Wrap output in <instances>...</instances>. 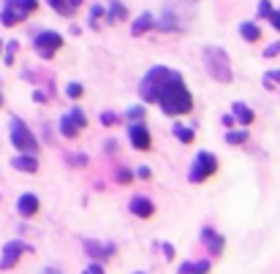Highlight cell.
Segmentation results:
<instances>
[{
	"mask_svg": "<svg viewBox=\"0 0 280 274\" xmlns=\"http://www.w3.org/2000/svg\"><path fill=\"white\" fill-rule=\"evenodd\" d=\"M155 103L163 109V114L169 117H180V114H188L193 109V95L185 87V81L180 73L169 71V76L161 81L158 92H155Z\"/></svg>",
	"mask_w": 280,
	"mask_h": 274,
	"instance_id": "cell-1",
	"label": "cell"
},
{
	"mask_svg": "<svg viewBox=\"0 0 280 274\" xmlns=\"http://www.w3.org/2000/svg\"><path fill=\"white\" fill-rule=\"evenodd\" d=\"M201 60H204V71H207L215 81L231 84L234 73H231V60H229V55H226V49H220V46H204Z\"/></svg>",
	"mask_w": 280,
	"mask_h": 274,
	"instance_id": "cell-2",
	"label": "cell"
},
{
	"mask_svg": "<svg viewBox=\"0 0 280 274\" xmlns=\"http://www.w3.org/2000/svg\"><path fill=\"white\" fill-rule=\"evenodd\" d=\"M8 128H11V144H14L19 152H25V155H36V152H38V138H36V133L27 128V122L22 120V117H11Z\"/></svg>",
	"mask_w": 280,
	"mask_h": 274,
	"instance_id": "cell-3",
	"label": "cell"
},
{
	"mask_svg": "<svg viewBox=\"0 0 280 274\" xmlns=\"http://www.w3.org/2000/svg\"><path fill=\"white\" fill-rule=\"evenodd\" d=\"M36 5H38V0H5L3 11H0V22L5 27L19 25V22H25L36 11Z\"/></svg>",
	"mask_w": 280,
	"mask_h": 274,
	"instance_id": "cell-4",
	"label": "cell"
},
{
	"mask_svg": "<svg viewBox=\"0 0 280 274\" xmlns=\"http://www.w3.org/2000/svg\"><path fill=\"white\" fill-rule=\"evenodd\" d=\"M212 174H218V157L212 152H199L193 160V166H190V171H188V179L193 185H201V182H207Z\"/></svg>",
	"mask_w": 280,
	"mask_h": 274,
	"instance_id": "cell-5",
	"label": "cell"
},
{
	"mask_svg": "<svg viewBox=\"0 0 280 274\" xmlns=\"http://www.w3.org/2000/svg\"><path fill=\"white\" fill-rule=\"evenodd\" d=\"M169 76V68L166 66H153L147 73H144V79L139 81V95L144 98V103H153L155 101V92H158L161 81Z\"/></svg>",
	"mask_w": 280,
	"mask_h": 274,
	"instance_id": "cell-6",
	"label": "cell"
},
{
	"mask_svg": "<svg viewBox=\"0 0 280 274\" xmlns=\"http://www.w3.org/2000/svg\"><path fill=\"white\" fill-rule=\"evenodd\" d=\"M85 128H87V117H85V112H82L79 106H74L68 114L60 117V133L66 138H77Z\"/></svg>",
	"mask_w": 280,
	"mask_h": 274,
	"instance_id": "cell-7",
	"label": "cell"
},
{
	"mask_svg": "<svg viewBox=\"0 0 280 274\" xmlns=\"http://www.w3.org/2000/svg\"><path fill=\"white\" fill-rule=\"evenodd\" d=\"M82 247H85V253L90 255V261H98V264H103V261H112L114 255H117V244H112V242L82 239Z\"/></svg>",
	"mask_w": 280,
	"mask_h": 274,
	"instance_id": "cell-8",
	"label": "cell"
},
{
	"mask_svg": "<svg viewBox=\"0 0 280 274\" xmlns=\"http://www.w3.org/2000/svg\"><path fill=\"white\" fill-rule=\"evenodd\" d=\"M30 250H33V247H30V244H25L22 239H11V242L3 247V255H0V269H3V272L14 269V266L19 264L22 255L30 253Z\"/></svg>",
	"mask_w": 280,
	"mask_h": 274,
	"instance_id": "cell-9",
	"label": "cell"
},
{
	"mask_svg": "<svg viewBox=\"0 0 280 274\" xmlns=\"http://www.w3.org/2000/svg\"><path fill=\"white\" fill-rule=\"evenodd\" d=\"M33 46H36V52L44 57V60H52V57L57 55V49L63 46V36L55 33V30H44V33L36 36V44Z\"/></svg>",
	"mask_w": 280,
	"mask_h": 274,
	"instance_id": "cell-10",
	"label": "cell"
},
{
	"mask_svg": "<svg viewBox=\"0 0 280 274\" xmlns=\"http://www.w3.org/2000/svg\"><path fill=\"white\" fill-rule=\"evenodd\" d=\"M201 244L209 250V258H220L223 255V250H226V239L218 234L215 228H201Z\"/></svg>",
	"mask_w": 280,
	"mask_h": 274,
	"instance_id": "cell-11",
	"label": "cell"
},
{
	"mask_svg": "<svg viewBox=\"0 0 280 274\" xmlns=\"http://www.w3.org/2000/svg\"><path fill=\"white\" fill-rule=\"evenodd\" d=\"M128 138H131V144L136 149H150V144H153V138H150V131L144 122H131V128H128Z\"/></svg>",
	"mask_w": 280,
	"mask_h": 274,
	"instance_id": "cell-12",
	"label": "cell"
},
{
	"mask_svg": "<svg viewBox=\"0 0 280 274\" xmlns=\"http://www.w3.org/2000/svg\"><path fill=\"white\" fill-rule=\"evenodd\" d=\"M128 209H131V214H136V217H144V220L155 214V204L150 201V198H144V196H133L131 204H128Z\"/></svg>",
	"mask_w": 280,
	"mask_h": 274,
	"instance_id": "cell-13",
	"label": "cell"
},
{
	"mask_svg": "<svg viewBox=\"0 0 280 274\" xmlns=\"http://www.w3.org/2000/svg\"><path fill=\"white\" fill-rule=\"evenodd\" d=\"M231 117H234L237 122H240L242 128H248L250 122L256 120V114H253V109L248 106V103H242V101H237V103H231Z\"/></svg>",
	"mask_w": 280,
	"mask_h": 274,
	"instance_id": "cell-14",
	"label": "cell"
},
{
	"mask_svg": "<svg viewBox=\"0 0 280 274\" xmlns=\"http://www.w3.org/2000/svg\"><path fill=\"white\" fill-rule=\"evenodd\" d=\"M16 209H19L22 217H36L38 212V198L33 193H22L19 196V204H16Z\"/></svg>",
	"mask_w": 280,
	"mask_h": 274,
	"instance_id": "cell-15",
	"label": "cell"
},
{
	"mask_svg": "<svg viewBox=\"0 0 280 274\" xmlns=\"http://www.w3.org/2000/svg\"><path fill=\"white\" fill-rule=\"evenodd\" d=\"M153 25H155V16L150 14V11H144V14H139L136 22L131 25V36H142V33L153 30Z\"/></svg>",
	"mask_w": 280,
	"mask_h": 274,
	"instance_id": "cell-16",
	"label": "cell"
},
{
	"mask_svg": "<svg viewBox=\"0 0 280 274\" xmlns=\"http://www.w3.org/2000/svg\"><path fill=\"white\" fill-rule=\"evenodd\" d=\"M52 11H57L60 16H74V11L79 8L82 0H46Z\"/></svg>",
	"mask_w": 280,
	"mask_h": 274,
	"instance_id": "cell-17",
	"label": "cell"
},
{
	"mask_svg": "<svg viewBox=\"0 0 280 274\" xmlns=\"http://www.w3.org/2000/svg\"><path fill=\"white\" fill-rule=\"evenodd\" d=\"M11 166L19 168V171L36 174V171H38V157H36V155H25V152H22L19 157H14V160H11Z\"/></svg>",
	"mask_w": 280,
	"mask_h": 274,
	"instance_id": "cell-18",
	"label": "cell"
},
{
	"mask_svg": "<svg viewBox=\"0 0 280 274\" xmlns=\"http://www.w3.org/2000/svg\"><path fill=\"white\" fill-rule=\"evenodd\" d=\"M153 27H158V30H166V33H177V30H183V25H180V19L172 14V11H163V14H161V19L155 22Z\"/></svg>",
	"mask_w": 280,
	"mask_h": 274,
	"instance_id": "cell-19",
	"label": "cell"
},
{
	"mask_svg": "<svg viewBox=\"0 0 280 274\" xmlns=\"http://www.w3.org/2000/svg\"><path fill=\"white\" fill-rule=\"evenodd\" d=\"M103 16H106L109 25H117V22H122V19L128 16V8L120 3V0H112V3H109V11H106Z\"/></svg>",
	"mask_w": 280,
	"mask_h": 274,
	"instance_id": "cell-20",
	"label": "cell"
},
{
	"mask_svg": "<svg viewBox=\"0 0 280 274\" xmlns=\"http://www.w3.org/2000/svg\"><path fill=\"white\" fill-rule=\"evenodd\" d=\"M209 266H212V261H199V264H190V261H185V264H180L177 274H207Z\"/></svg>",
	"mask_w": 280,
	"mask_h": 274,
	"instance_id": "cell-21",
	"label": "cell"
},
{
	"mask_svg": "<svg viewBox=\"0 0 280 274\" xmlns=\"http://www.w3.org/2000/svg\"><path fill=\"white\" fill-rule=\"evenodd\" d=\"M240 36L248 41V44H253V41L261 38V30H259L256 22H242V25H240Z\"/></svg>",
	"mask_w": 280,
	"mask_h": 274,
	"instance_id": "cell-22",
	"label": "cell"
},
{
	"mask_svg": "<svg viewBox=\"0 0 280 274\" xmlns=\"http://www.w3.org/2000/svg\"><path fill=\"white\" fill-rule=\"evenodd\" d=\"M172 131H174V138H177V141H183V144H190V141L196 138L193 128H188V125H180V122L172 128Z\"/></svg>",
	"mask_w": 280,
	"mask_h": 274,
	"instance_id": "cell-23",
	"label": "cell"
},
{
	"mask_svg": "<svg viewBox=\"0 0 280 274\" xmlns=\"http://www.w3.org/2000/svg\"><path fill=\"white\" fill-rule=\"evenodd\" d=\"M248 136H250V133L248 131H226V144H245V141H248Z\"/></svg>",
	"mask_w": 280,
	"mask_h": 274,
	"instance_id": "cell-24",
	"label": "cell"
},
{
	"mask_svg": "<svg viewBox=\"0 0 280 274\" xmlns=\"http://www.w3.org/2000/svg\"><path fill=\"white\" fill-rule=\"evenodd\" d=\"M103 14H106V11H103L101 5H93V8H90V27H93V30H98V27H101Z\"/></svg>",
	"mask_w": 280,
	"mask_h": 274,
	"instance_id": "cell-25",
	"label": "cell"
},
{
	"mask_svg": "<svg viewBox=\"0 0 280 274\" xmlns=\"http://www.w3.org/2000/svg\"><path fill=\"white\" fill-rule=\"evenodd\" d=\"M278 84H280V71H267L264 73V87L267 90H275Z\"/></svg>",
	"mask_w": 280,
	"mask_h": 274,
	"instance_id": "cell-26",
	"label": "cell"
},
{
	"mask_svg": "<svg viewBox=\"0 0 280 274\" xmlns=\"http://www.w3.org/2000/svg\"><path fill=\"white\" fill-rule=\"evenodd\" d=\"M82 92H85V87H82L79 81H71V84L66 87V95H68V98H74V101H77V98L82 95Z\"/></svg>",
	"mask_w": 280,
	"mask_h": 274,
	"instance_id": "cell-27",
	"label": "cell"
},
{
	"mask_svg": "<svg viewBox=\"0 0 280 274\" xmlns=\"http://www.w3.org/2000/svg\"><path fill=\"white\" fill-rule=\"evenodd\" d=\"M14 55H16V41H8V44H5V63H14Z\"/></svg>",
	"mask_w": 280,
	"mask_h": 274,
	"instance_id": "cell-28",
	"label": "cell"
},
{
	"mask_svg": "<svg viewBox=\"0 0 280 274\" xmlns=\"http://www.w3.org/2000/svg\"><path fill=\"white\" fill-rule=\"evenodd\" d=\"M144 112H147V109H142V106H131V109H128V120H133V122L142 120V117H144Z\"/></svg>",
	"mask_w": 280,
	"mask_h": 274,
	"instance_id": "cell-29",
	"label": "cell"
},
{
	"mask_svg": "<svg viewBox=\"0 0 280 274\" xmlns=\"http://www.w3.org/2000/svg\"><path fill=\"white\" fill-rule=\"evenodd\" d=\"M82 274H106V272H103V266H101V264H98V261H93V264H90V266H87V269H85V272H82Z\"/></svg>",
	"mask_w": 280,
	"mask_h": 274,
	"instance_id": "cell-30",
	"label": "cell"
},
{
	"mask_svg": "<svg viewBox=\"0 0 280 274\" xmlns=\"http://www.w3.org/2000/svg\"><path fill=\"white\" fill-rule=\"evenodd\" d=\"M131 171H128V168H120V171H117V182H122V185H128V182H131Z\"/></svg>",
	"mask_w": 280,
	"mask_h": 274,
	"instance_id": "cell-31",
	"label": "cell"
},
{
	"mask_svg": "<svg viewBox=\"0 0 280 274\" xmlns=\"http://www.w3.org/2000/svg\"><path fill=\"white\" fill-rule=\"evenodd\" d=\"M275 55H280V41H275L272 46H267L264 49V57H275Z\"/></svg>",
	"mask_w": 280,
	"mask_h": 274,
	"instance_id": "cell-32",
	"label": "cell"
},
{
	"mask_svg": "<svg viewBox=\"0 0 280 274\" xmlns=\"http://www.w3.org/2000/svg\"><path fill=\"white\" fill-rule=\"evenodd\" d=\"M272 11V5H270V0H261V5H259V16H267Z\"/></svg>",
	"mask_w": 280,
	"mask_h": 274,
	"instance_id": "cell-33",
	"label": "cell"
},
{
	"mask_svg": "<svg viewBox=\"0 0 280 274\" xmlns=\"http://www.w3.org/2000/svg\"><path fill=\"white\" fill-rule=\"evenodd\" d=\"M114 120H117V117H114L112 112H103V114H101V122H103V125H114Z\"/></svg>",
	"mask_w": 280,
	"mask_h": 274,
	"instance_id": "cell-34",
	"label": "cell"
},
{
	"mask_svg": "<svg viewBox=\"0 0 280 274\" xmlns=\"http://www.w3.org/2000/svg\"><path fill=\"white\" fill-rule=\"evenodd\" d=\"M136 174H139V179H150V177H153V171H150L147 166H142V168H139Z\"/></svg>",
	"mask_w": 280,
	"mask_h": 274,
	"instance_id": "cell-35",
	"label": "cell"
},
{
	"mask_svg": "<svg viewBox=\"0 0 280 274\" xmlns=\"http://www.w3.org/2000/svg\"><path fill=\"white\" fill-rule=\"evenodd\" d=\"M163 255H166L169 261L174 258V247H172V244H163Z\"/></svg>",
	"mask_w": 280,
	"mask_h": 274,
	"instance_id": "cell-36",
	"label": "cell"
},
{
	"mask_svg": "<svg viewBox=\"0 0 280 274\" xmlns=\"http://www.w3.org/2000/svg\"><path fill=\"white\" fill-rule=\"evenodd\" d=\"M41 274H63L57 266H46V269H41Z\"/></svg>",
	"mask_w": 280,
	"mask_h": 274,
	"instance_id": "cell-37",
	"label": "cell"
},
{
	"mask_svg": "<svg viewBox=\"0 0 280 274\" xmlns=\"http://www.w3.org/2000/svg\"><path fill=\"white\" fill-rule=\"evenodd\" d=\"M223 125L231 128V125H234V117H231V114H226V117H223Z\"/></svg>",
	"mask_w": 280,
	"mask_h": 274,
	"instance_id": "cell-38",
	"label": "cell"
},
{
	"mask_svg": "<svg viewBox=\"0 0 280 274\" xmlns=\"http://www.w3.org/2000/svg\"><path fill=\"white\" fill-rule=\"evenodd\" d=\"M0 106H3V92H0Z\"/></svg>",
	"mask_w": 280,
	"mask_h": 274,
	"instance_id": "cell-39",
	"label": "cell"
},
{
	"mask_svg": "<svg viewBox=\"0 0 280 274\" xmlns=\"http://www.w3.org/2000/svg\"><path fill=\"white\" fill-rule=\"evenodd\" d=\"M133 274H144V272H133Z\"/></svg>",
	"mask_w": 280,
	"mask_h": 274,
	"instance_id": "cell-40",
	"label": "cell"
},
{
	"mask_svg": "<svg viewBox=\"0 0 280 274\" xmlns=\"http://www.w3.org/2000/svg\"><path fill=\"white\" fill-rule=\"evenodd\" d=\"M0 49H3V41H0Z\"/></svg>",
	"mask_w": 280,
	"mask_h": 274,
	"instance_id": "cell-41",
	"label": "cell"
}]
</instances>
